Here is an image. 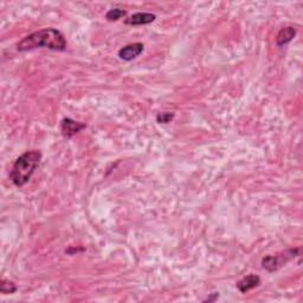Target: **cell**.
Wrapping results in <instances>:
<instances>
[{"mask_svg": "<svg viewBox=\"0 0 303 303\" xmlns=\"http://www.w3.org/2000/svg\"><path fill=\"white\" fill-rule=\"evenodd\" d=\"M38 48L63 51L66 49L65 37L63 36L61 31L49 27V29H43L29 34L17 44L18 51H30Z\"/></svg>", "mask_w": 303, "mask_h": 303, "instance_id": "cell-1", "label": "cell"}, {"mask_svg": "<svg viewBox=\"0 0 303 303\" xmlns=\"http://www.w3.org/2000/svg\"><path fill=\"white\" fill-rule=\"evenodd\" d=\"M42 153L40 150H27L23 153L13 164L10 172V180L17 187H23L30 181L31 177L40 166Z\"/></svg>", "mask_w": 303, "mask_h": 303, "instance_id": "cell-2", "label": "cell"}, {"mask_svg": "<svg viewBox=\"0 0 303 303\" xmlns=\"http://www.w3.org/2000/svg\"><path fill=\"white\" fill-rule=\"evenodd\" d=\"M299 251L301 249H291L288 250V251L278 253V255H268L262 259V266L266 270L269 271V273H274L280 269L281 267H283L284 264H287L289 260L295 258L296 256L299 255Z\"/></svg>", "mask_w": 303, "mask_h": 303, "instance_id": "cell-3", "label": "cell"}, {"mask_svg": "<svg viewBox=\"0 0 303 303\" xmlns=\"http://www.w3.org/2000/svg\"><path fill=\"white\" fill-rule=\"evenodd\" d=\"M144 45L142 43H133L129 45H126L122 49L119 50V57L122 59V61H133L136 57L142 54Z\"/></svg>", "mask_w": 303, "mask_h": 303, "instance_id": "cell-4", "label": "cell"}, {"mask_svg": "<svg viewBox=\"0 0 303 303\" xmlns=\"http://www.w3.org/2000/svg\"><path fill=\"white\" fill-rule=\"evenodd\" d=\"M86 128V125L84 123L73 121L72 119H63L61 122V132L63 134V136L65 137H71L73 135H76L77 133H80L81 130Z\"/></svg>", "mask_w": 303, "mask_h": 303, "instance_id": "cell-5", "label": "cell"}, {"mask_svg": "<svg viewBox=\"0 0 303 303\" xmlns=\"http://www.w3.org/2000/svg\"><path fill=\"white\" fill-rule=\"evenodd\" d=\"M157 19V16L153 15V13H148V12H137L134 13L133 16L128 17L125 20V23L127 25H147V24L153 23L154 20Z\"/></svg>", "mask_w": 303, "mask_h": 303, "instance_id": "cell-6", "label": "cell"}, {"mask_svg": "<svg viewBox=\"0 0 303 303\" xmlns=\"http://www.w3.org/2000/svg\"><path fill=\"white\" fill-rule=\"evenodd\" d=\"M259 284H260V278L257 276V275L250 274L244 278H242L239 282H237V289L242 292V294H245V292L251 290V289L258 287Z\"/></svg>", "mask_w": 303, "mask_h": 303, "instance_id": "cell-7", "label": "cell"}, {"mask_svg": "<svg viewBox=\"0 0 303 303\" xmlns=\"http://www.w3.org/2000/svg\"><path fill=\"white\" fill-rule=\"evenodd\" d=\"M296 36V30L295 27L292 26H287L283 27L280 32H278L277 37H276V44L278 47H284L288 43H290L292 41V38Z\"/></svg>", "mask_w": 303, "mask_h": 303, "instance_id": "cell-8", "label": "cell"}, {"mask_svg": "<svg viewBox=\"0 0 303 303\" xmlns=\"http://www.w3.org/2000/svg\"><path fill=\"white\" fill-rule=\"evenodd\" d=\"M0 291L5 295L15 294V292L17 291V285L13 283L12 281H9V280H5V278H3L2 283H0Z\"/></svg>", "mask_w": 303, "mask_h": 303, "instance_id": "cell-9", "label": "cell"}, {"mask_svg": "<svg viewBox=\"0 0 303 303\" xmlns=\"http://www.w3.org/2000/svg\"><path fill=\"white\" fill-rule=\"evenodd\" d=\"M127 15L126 11H123L121 9H112L109 10V11L105 13V18H107L109 22H116V20L121 19L122 17Z\"/></svg>", "mask_w": 303, "mask_h": 303, "instance_id": "cell-10", "label": "cell"}, {"mask_svg": "<svg viewBox=\"0 0 303 303\" xmlns=\"http://www.w3.org/2000/svg\"><path fill=\"white\" fill-rule=\"evenodd\" d=\"M173 119H174L173 112H160V114H158L157 116L158 123H163V125H167V123H170Z\"/></svg>", "mask_w": 303, "mask_h": 303, "instance_id": "cell-11", "label": "cell"}]
</instances>
